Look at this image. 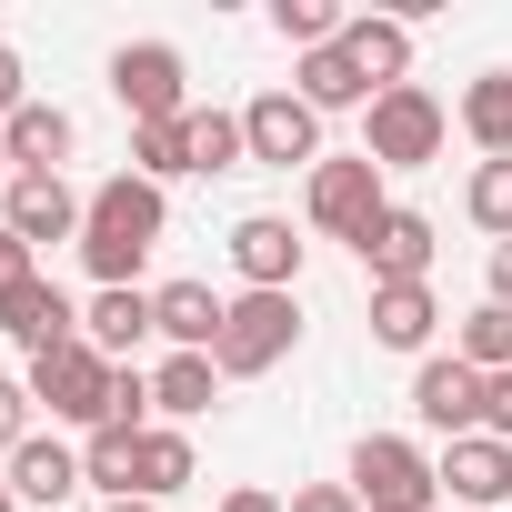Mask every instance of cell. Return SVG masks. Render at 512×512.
<instances>
[{"instance_id": "25", "label": "cell", "mask_w": 512, "mask_h": 512, "mask_svg": "<svg viewBox=\"0 0 512 512\" xmlns=\"http://www.w3.org/2000/svg\"><path fill=\"white\" fill-rule=\"evenodd\" d=\"M181 161H191V171H241V161H251L241 111H181Z\"/></svg>"}, {"instance_id": "35", "label": "cell", "mask_w": 512, "mask_h": 512, "mask_svg": "<svg viewBox=\"0 0 512 512\" xmlns=\"http://www.w3.org/2000/svg\"><path fill=\"white\" fill-rule=\"evenodd\" d=\"M482 432L512 442V372H492V392H482Z\"/></svg>"}, {"instance_id": "11", "label": "cell", "mask_w": 512, "mask_h": 512, "mask_svg": "<svg viewBox=\"0 0 512 512\" xmlns=\"http://www.w3.org/2000/svg\"><path fill=\"white\" fill-rule=\"evenodd\" d=\"M81 211H91V201H81L61 171H21L11 191H0V221H11L31 251H41V241H81Z\"/></svg>"}, {"instance_id": "37", "label": "cell", "mask_w": 512, "mask_h": 512, "mask_svg": "<svg viewBox=\"0 0 512 512\" xmlns=\"http://www.w3.org/2000/svg\"><path fill=\"white\" fill-rule=\"evenodd\" d=\"M221 512H292V502H282V492H251V482H241V492H221Z\"/></svg>"}, {"instance_id": "6", "label": "cell", "mask_w": 512, "mask_h": 512, "mask_svg": "<svg viewBox=\"0 0 512 512\" xmlns=\"http://www.w3.org/2000/svg\"><path fill=\"white\" fill-rule=\"evenodd\" d=\"M111 101L131 111V131L181 121V111H191V71H181V51H171V41H121V51H111Z\"/></svg>"}, {"instance_id": "12", "label": "cell", "mask_w": 512, "mask_h": 512, "mask_svg": "<svg viewBox=\"0 0 512 512\" xmlns=\"http://www.w3.org/2000/svg\"><path fill=\"white\" fill-rule=\"evenodd\" d=\"M231 272H241L251 292H292V282H302L292 221H282V211H241V221H231Z\"/></svg>"}, {"instance_id": "8", "label": "cell", "mask_w": 512, "mask_h": 512, "mask_svg": "<svg viewBox=\"0 0 512 512\" xmlns=\"http://www.w3.org/2000/svg\"><path fill=\"white\" fill-rule=\"evenodd\" d=\"M302 211H312V231H332V241H362L392 201H382V171L352 151V161H322L312 181H302Z\"/></svg>"}, {"instance_id": "18", "label": "cell", "mask_w": 512, "mask_h": 512, "mask_svg": "<svg viewBox=\"0 0 512 512\" xmlns=\"http://www.w3.org/2000/svg\"><path fill=\"white\" fill-rule=\"evenodd\" d=\"M0 141H11V171H61V161H71V141H81V121H71L61 101H31V111L0 121Z\"/></svg>"}, {"instance_id": "21", "label": "cell", "mask_w": 512, "mask_h": 512, "mask_svg": "<svg viewBox=\"0 0 512 512\" xmlns=\"http://www.w3.org/2000/svg\"><path fill=\"white\" fill-rule=\"evenodd\" d=\"M11 492H21V502H41V512H51V502H71V492H81V452H71L61 432H31V442L11 452Z\"/></svg>"}, {"instance_id": "4", "label": "cell", "mask_w": 512, "mask_h": 512, "mask_svg": "<svg viewBox=\"0 0 512 512\" xmlns=\"http://www.w3.org/2000/svg\"><path fill=\"white\" fill-rule=\"evenodd\" d=\"M292 342H302V302H292V292H241V302L221 312L211 362H221V382H251V372L292 362Z\"/></svg>"}, {"instance_id": "30", "label": "cell", "mask_w": 512, "mask_h": 512, "mask_svg": "<svg viewBox=\"0 0 512 512\" xmlns=\"http://www.w3.org/2000/svg\"><path fill=\"white\" fill-rule=\"evenodd\" d=\"M131 171H141V181H171V171H191V161H181V121H151V131H131Z\"/></svg>"}, {"instance_id": "31", "label": "cell", "mask_w": 512, "mask_h": 512, "mask_svg": "<svg viewBox=\"0 0 512 512\" xmlns=\"http://www.w3.org/2000/svg\"><path fill=\"white\" fill-rule=\"evenodd\" d=\"M31 412H41V402H31V382H11V372H0V462L31 442Z\"/></svg>"}, {"instance_id": "22", "label": "cell", "mask_w": 512, "mask_h": 512, "mask_svg": "<svg viewBox=\"0 0 512 512\" xmlns=\"http://www.w3.org/2000/svg\"><path fill=\"white\" fill-rule=\"evenodd\" d=\"M292 81H302V101H312V111H372V101H382V91H372V71H362L342 41H332V51H302V71H292Z\"/></svg>"}, {"instance_id": "36", "label": "cell", "mask_w": 512, "mask_h": 512, "mask_svg": "<svg viewBox=\"0 0 512 512\" xmlns=\"http://www.w3.org/2000/svg\"><path fill=\"white\" fill-rule=\"evenodd\" d=\"M482 282H492L482 302H512V241H492V262H482Z\"/></svg>"}, {"instance_id": "14", "label": "cell", "mask_w": 512, "mask_h": 512, "mask_svg": "<svg viewBox=\"0 0 512 512\" xmlns=\"http://www.w3.org/2000/svg\"><path fill=\"white\" fill-rule=\"evenodd\" d=\"M442 492L452 502H472V512H492V502H512V442H492V432H462V442H442Z\"/></svg>"}, {"instance_id": "9", "label": "cell", "mask_w": 512, "mask_h": 512, "mask_svg": "<svg viewBox=\"0 0 512 512\" xmlns=\"http://www.w3.org/2000/svg\"><path fill=\"white\" fill-rule=\"evenodd\" d=\"M352 251H362L372 292H392V282H432V251H442V231H432V211H402V201H392V211H382V221H372Z\"/></svg>"}, {"instance_id": "23", "label": "cell", "mask_w": 512, "mask_h": 512, "mask_svg": "<svg viewBox=\"0 0 512 512\" xmlns=\"http://www.w3.org/2000/svg\"><path fill=\"white\" fill-rule=\"evenodd\" d=\"M211 402H221V362H211V352H171V362L151 372V412H161V422H201Z\"/></svg>"}, {"instance_id": "24", "label": "cell", "mask_w": 512, "mask_h": 512, "mask_svg": "<svg viewBox=\"0 0 512 512\" xmlns=\"http://www.w3.org/2000/svg\"><path fill=\"white\" fill-rule=\"evenodd\" d=\"M462 131L482 141V161H512V71L462 81Z\"/></svg>"}, {"instance_id": "28", "label": "cell", "mask_w": 512, "mask_h": 512, "mask_svg": "<svg viewBox=\"0 0 512 512\" xmlns=\"http://www.w3.org/2000/svg\"><path fill=\"white\" fill-rule=\"evenodd\" d=\"M131 442H141V432H111V422H101V432L81 442V482H101L111 502H131Z\"/></svg>"}, {"instance_id": "2", "label": "cell", "mask_w": 512, "mask_h": 512, "mask_svg": "<svg viewBox=\"0 0 512 512\" xmlns=\"http://www.w3.org/2000/svg\"><path fill=\"white\" fill-rule=\"evenodd\" d=\"M442 141H452V111L422 81H402V91H382L362 111V161L372 171H422V161H442Z\"/></svg>"}, {"instance_id": "29", "label": "cell", "mask_w": 512, "mask_h": 512, "mask_svg": "<svg viewBox=\"0 0 512 512\" xmlns=\"http://www.w3.org/2000/svg\"><path fill=\"white\" fill-rule=\"evenodd\" d=\"M462 201H472V221H482V231H502V241H512V161H482Z\"/></svg>"}, {"instance_id": "1", "label": "cell", "mask_w": 512, "mask_h": 512, "mask_svg": "<svg viewBox=\"0 0 512 512\" xmlns=\"http://www.w3.org/2000/svg\"><path fill=\"white\" fill-rule=\"evenodd\" d=\"M161 231H171L161 181L111 171V181L91 191V211H81V262H91V282H101V292H131V282H141V262L161 251Z\"/></svg>"}, {"instance_id": "32", "label": "cell", "mask_w": 512, "mask_h": 512, "mask_svg": "<svg viewBox=\"0 0 512 512\" xmlns=\"http://www.w3.org/2000/svg\"><path fill=\"white\" fill-rule=\"evenodd\" d=\"M292 512H362V492H352V482H302Z\"/></svg>"}, {"instance_id": "7", "label": "cell", "mask_w": 512, "mask_h": 512, "mask_svg": "<svg viewBox=\"0 0 512 512\" xmlns=\"http://www.w3.org/2000/svg\"><path fill=\"white\" fill-rule=\"evenodd\" d=\"M241 141H251L262 171H322V111L302 91H262L241 111Z\"/></svg>"}, {"instance_id": "3", "label": "cell", "mask_w": 512, "mask_h": 512, "mask_svg": "<svg viewBox=\"0 0 512 512\" xmlns=\"http://www.w3.org/2000/svg\"><path fill=\"white\" fill-rule=\"evenodd\" d=\"M31 402L51 412V422H81V432H101L111 422V392H121V362H101L91 342H61V352H31Z\"/></svg>"}, {"instance_id": "5", "label": "cell", "mask_w": 512, "mask_h": 512, "mask_svg": "<svg viewBox=\"0 0 512 512\" xmlns=\"http://www.w3.org/2000/svg\"><path fill=\"white\" fill-rule=\"evenodd\" d=\"M352 492H362V512H432V502H442V472H432L422 442L362 432V442H352Z\"/></svg>"}, {"instance_id": "15", "label": "cell", "mask_w": 512, "mask_h": 512, "mask_svg": "<svg viewBox=\"0 0 512 512\" xmlns=\"http://www.w3.org/2000/svg\"><path fill=\"white\" fill-rule=\"evenodd\" d=\"M221 312H231V302H221L211 282H161V292H151V332H161L171 352H211V342H221Z\"/></svg>"}, {"instance_id": "33", "label": "cell", "mask_w": 512, "mask_h": 512, "mask_svg": "<svg viewBox=\"0 0 512 512\" xmlns=\"http://www.w3.org/2000/svg\"><path fill=\"white\" fill-rule=\"evenodd\" d=\"M11 111H31V71H21L11 41H0V121H11Z\"/></svg>"}, {"instance_id": "39", "label": "cell", "mask_w": 512, "mask_h": 512, "mask_svg": "<svg viewBox=\"0 0 512 512\" xmlns=\"http://www.w3.org/2000/svg\"><path fill=\"white\" fill-rule=\"evenodd\" d=\"M111 512H161V502H111Z\"/></svg>"}, {"instance_id": "20", "label": "cell", "mask_w": 512, "mask_h": 512, "mask_svg": "<svg viewBox=\"0 0 512 512\" xmlns=\"http://www.w3.org/2000/svg\"><path fill=\"white\" fill-rule=\"evenodd\" d=\"M81 342L101 352V362H131L141 342H151V292L131 282V292H91V312H81Z\"/></svg>"}, {"instance_id": "19", "label": "cell", "mask_w": 512, "mask_h": 512, "mask_svg": "<svg viewBox=\"0 0 512 512\" xmlns=\"http://www.w3.org/2000/svg\"><path fill=\"white\" fill-rule=\"evenodd\" d=\"M342 51L372 71V91H402V71H412V21H392V11H352V21H342Z\"/></svg>"}, {"instance_id": "40", "label": "cell", "mask_w": 512, "mask_h": 512, "mask_svg": "<svg viewBox=\"0 0 512 512\" xmlns=\"http://www.w3.org/2000/svg\"><path fill=\"white\" fill-rule=\"evenodd\" d=\"M11 502H21V492H11V482H0V512H11Z\"/></svg>"}, {"instance_id": "16", "label": "cell", "mask_w": 512, "mask_h": 512, "mask_svg": "<svg viewBox=\"0 0 512 512\" xmlns=\"http://www.w3.org/2000/svg\"><path fill=\"white\" fill-rule=\"evenodd\" d=\"M181 482H201V452H191L181 422H151V432L131 442V502H171Z\"/></svg>"}, {"instance_id": "10", "label": "cell", "mask_w": 512, "mask_h": 512, "mask_svg": "<svg viewBox=\"0 0 512 512\" xmlns=\"http://www.w3.org/2000/svg\"><path fill=\"white\" fill-rule=\"evenodd\" d=\"M482 392H492V382H482V372H472L462 352H432V362L412 372V412H422V422H432L442 442L482 432Z\"/></svg>"}, {"instance_id": "17", "label": "cell", "mask_w": 512, "mask_h": 512, "mask_svg": "<svg viewBox=\"0 0 512 512\" xmlns=\"http://www.w3.org/2000/svg\"><path fill=\"white\" fill-rule=\"evenodd\" d=\"M432 332H442L432 282H392V292H372V342H382V352H422V362H432Z\"/></svg>"}, {"instance_id": "13", "label": "cell", "mask_w": 512, "mask_h": 512, "mask_svg": "<svg viewBox=\"0 0 512 512\" xmlns=\"http://www.w3.org/2000/svg\"><path fill=\"white\" fill-rule=\"evenodd\" d=\"M0 332H11L21 352H61V342H81V312H71V292L51 272H31V282L0 292Z\"/></svg>"}, {"instance_id": "26", "label": "cell", "mask_w": 512, "mask_h": 512, "mask_svg": "<svg viewBox=\"0 0 512 512\" xmlns=\"http://www.w3.org/2000/svg\"><path fill=\"white\" fill-rule=\"evenodd\" d=\"M452 352H462L482 382H492V372H512V302H482V312L452 332Z\"/></svg>"}, {"instance_id": "34", "label": "cell", "mask_w": 512, "mask_h": 512, "mask_svg": "<svg viewBox=\"0 0 512 512\" xmlns=\"http://www.w3.org/2000/svg\"><path fill=\"white\" fill-rule=\"evenodd\" d=\"M31 272H41V262H31V241L0 221V292H11V282H31Z\"/></svg>"}, {"instance_id": "38", "label": "cell", "mask_w": 512, "mask_h": 512, "mask_svg": "<svg viewBox=\"0 0 512 512\" xmlns=\"http://www.w3.org/2000/svg\"><path fill=\"white\" fill-rule=\"evenodd\" d=\"M11 181H21V171H11V141H0V191H11Z\"/></svg>"}, {"instance_id": "27", "label": "cell", "mask_w": 512, "mask_h": 512, "mask_svg": "<svg viewBox=\"0 0 512 512\" xmlns=\"http://www.w3.org/2000/svg\"><path fill=\"white\" fill-rule=\"evenodd\" d=\"M342 21H352V11H332V0H272V31H282L292 51H332Z\"/></svg>"}]
</instances>
